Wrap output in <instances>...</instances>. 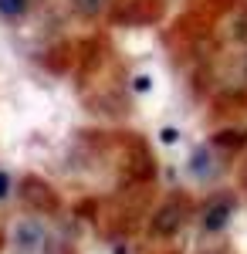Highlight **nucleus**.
I'll return each mask as SVG.
<instances>
[{
	"label": "nucleus",
	"instance_id": "1",
	"mask_svg": "<svg viewBox=\"0 0 247 254\" xmlns=\"http://www.w3.org/2000/svg\"><path fill=\"white\" fill-rule=\"evenodd\" d=\"M230 214H234V200L230 196H213L207 207H203V227H207L210 234H220L224 227H227V220H230Z\"/></svg>",
	"mask_w": 247,
	"mask_h": 254
},
{
	"label": "nucleus",
	"instance_id": "2",
	"mask_svg": "<svg viewBox=\"0 0 247 254\" xmlns=\"http://www.w3.org/2000/svg\"><path fill=\"white\" fill-rule=\"evenodd\" d=\"M180 214H183V210H180V203H176V200H170V203L156 214V220H152V234H156V237H170L173 231L180 227V220H183Z\"/></svg>",
	"mask_w": 247,
	"mask_h": 254
},
{
	"label": "nucleus",
	"instance_id": "3",
	"mask_svg": "<svg viewBox=\"0 0 247 254\" xmlns=\"http://www.w3.org/2000/svg\"><path fill=\"white\" fill-rule=\"evenodd\" d=\"M44 244V231H41L38 220H20L17 224V248L24 254H34Z\"/></svg>",
	"mask_w": 247,
	"mask_h": 254
},
{
	"label": "nucleus",
	"instance_id": "4",
	"mask_svg": "<svg viewBox=\"0 0 247 254\" xmlns=\"http://www.w3.org/2000/svg\"><path fill=\"white\" fill-rule=\"evenodd\" d=\"M31 10V0H0V17L3 20H20L27 17Z\"/></svg>",
	"mask_w": 247,
	"mask_h": 254
},
{
	"label": "nucleus",
	"instance_id": "5",
	"mask_svg": "<svg viewBox=\"0 0 247 254\" xmlns=\"http://www.w3.org/2000/svg\"><path fill=\"white\" fill-rule=\"evenodd\" d=\"M71 7H75L78 17L92 20V17H98V14H102V10L109 7V0H71Z\"/></svg>",
	"mask_w": 247,
	"mask_h": 254
},
{
	"label": "nucleus",
	"instance_id": "6",
	"mask_svg": "<svg viewBox=\"0 0 247 254\" xmlns=\"http://www.w3.org/2000/svg\"><path fill=\"white\" fill-rule=\"evenodd\" d=\"M176 139H180V132H176L173 126H166V129H159V142H163V146H173Z\"/></svg>",
	"mask_w": 247,
	"mask_h": 254
},
{
	"label": "nucleus",
	"instance_id": "7",
	"mask_svg": "<svg viewBox=\"0 0 247 254\" xmlns=\"http://www.w3.org/2000/svg\"><path fill=\"white\" fill-rule=\"evenodd\" d=\"M10 196V173L7 170H0V203Z\"/></svg>",
	"mask_w": 247,
	"mask_h": 254
},
{
	"label": "nucleus",
	"instance_id": "8",
	"mask_svg": "<svg viewBox=\"0 0 247 254\" xmlns=\"http://www.w3.org/2000/svg\"><path fill=\"white\" fill-rule=\"evenodd\" d=\"M132 88H135V92H149V75H135Z\"/></svg>",
	"mask_w": 247,
	"mask_h": 254
}]
</instances>
